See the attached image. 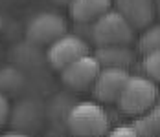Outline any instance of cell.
Here are the masks:
<instances>
[{
    "label": "cell",
    "mask_w": 160,
    "mask_h": 137,
    "mask_svg": "<svg viewBox=\"0 0 160 137\" xmlns=\"http://www.w3.org/2000/svg\"><path fill=\"white\" fill-rule=\"evenodd\" d=\"M101 66L94 55H85L61 70V82L68 90L87 91L94 86Z\"/></svg>",
    "instance_id": "8992f818"
},
{
    "label": "cell",
    "mask_w": 160,
    "mask_h": 137,
    "mask_svg": "<svg viewBox=\"0 0 160 137\" xmlns=\"http://www.w3.org/2000/svg\"><path fill=\"white\" fill-rule=\"evenodd\" d=\"M107 137H140V135L136 134V130L131 124H123V126H116V128L109 130Z\"/></svg>",
    "instance_id": "9a60e30c"
},
{
    "label": "cell",
    "mask_w": 160,
    "mask_h": 137,
    "mask_svg": "<svg viewBox=\"0 0 160 137\" xmlns=\"http://www.w3.org/2000/svg\"><path fill=\"white\" fill-rule=\"evenodd\" d=\"M0 31H2V16H0Z\"/></svg>",
    "instance_id": "ffe728a7"
},
{
    "label": "cell",
    "mask_w": 160,
    "mask_h": 137,
    "mask_svg": "<svg viewBox=\"0 0 160 137\" xmlns=\"http://www.w3.org/2000/svg\"><path fill=\"white\" fill-rule=\"evenodd\" d=\"M85 55H90V48L83 37L74 33L63 35L55 42H52L46 49V61L55 71L64 70L68 64L76 62Z\"/></svg>",
    "instance_id": "5b68a950"
},
{
    "label": "cell",
    "mask_w": 160,
    "mask_h": 137,
    "mask_svg": "<svg viewBox=\"0 0 160 137\" xmlns=\"http://www.w3.org/2000/svg\"><path fill=\"white\" fill-rule=\"evenodd\" d=\"M111 9L112 0H72L68 6L72 20L78 24H92Z\"/></svg>",
    "instance_id": "9c48e42d"
},
{
    "label": "cell",
    "mask_w": 160,
    "mask_h": 137,
    "mask_svg": "<svg viewBox=\"0 0 160 137\" xmlns=\"http://www.w3.org/2000/svg\"><path fill=\"white\" fill-rule=\"evenodd\" d=\"M24 82L22 73L15 68H2L0 70V91L6 95L8 91H17Z\"/></svg>",
    "instance_id": "4fadbf2b"
},
{
    "label": "cell",
    "mask_w": 160,
    "mask_h": 137,
    "mask_svg": "<svg viewBox=\"0 0 160 137\" xmlns=\"http://www.w3.org/2000/svg\"><path fill=\"white\" fill-rule=\"evenodd\" d=\"M9 113H11L9 101H8V97L0 91V128L8 122V119H9Z\"/></svg>",
    "instance_id": "2e32d148"
},
{
    "label": "cell",
    "mask_w": 160,
    "mask_h": 137,
    "mask_svg": "<svg viewBox=\"0 0 160 137\" xmlns=\"http://www.w3.org/2000/svg\"><path fill=\"white\" fill-rule=\"evenodd\" d=\"M116 2L122 15L129 20L134 30H142L151 26L155 18V0H112Z\"/></svg>",
    "instance_id": "ba28073f"
},
{
    "label": "cell",
    "mask_w": 160,
    "mask_h": 137,
    "mask_svg": "<svg viewBox=\"0 0 160 137\" xmlns=\"http://www.w3.org/2000/svg\"><path fill=\"white\" fill-rule=\"evenodd\" d=\"M68 33V22L53 11H41L33 15L26 26V39L35 46H50Z\"/></svg>",
    "instance_id": "277c9868"
},
{
    "label": "cell",
    "mask_w": 160,
    "mask_h": 137,
    "mask_svg": "<svg viewBox=\"0 0 160 137\" xmlns=\"http://www.w3.org/2000/svg\"><path fill=\"white\" fill-rule=\"evenodd\" d=\"M94 57L101 68L129 70V66L134 62V51L129 46H103V48L96 49Z\"/></svg>",
    "instance_id": "30bf717a"
},
{
    "label": "cell",
    "mask_w": 160,
    "mask_h": 137,
    "mask_svg": "<svg viewBox=\"0 0 160 137\" xmlns=\"http://www.w3.org/2000/svg\"><path fill=\"white\" fill-rule=\"evenodd\" d=\"M157 99H158L157 82L142 75H131L116 101V106L125 115L140 117L149 108L157 104Z\"/></svg>",
    "instance_id": "7a4b0ae2"
},
{
    "label": "cell",
    "mask_w": 160,
    "mask_h": 137,
    "mask_svg": "<svg viewBox=\"0 0 160 137\" xmlns=\"http://www.w3.org/2000/svg\"><path fill=\"white\" fill-rule=\"evenodd\" d=\"M134 28L120 11L111 9L90 24V39L98 48L103 46H131L134 40Z\"/></svg>",
    "instance_id": "3957f363"
},
{
    "label": "cell",
    "mask_w": 160,
    "mask_h": 137,
    "mask_svg": "<svg viewBox=\"0 0 160 137\" xmlns=\"http://www.w3.org/2000/svg\"><path fill=\"white\" fill-rule=\"evenodd\" d=\"M157 6L160 7V0H157V2H155V7H157Z\"/></svg>",
    "instance_id": "d6986e66"
},
{
    "label": "cell",
    "mask_w": 160,
    "mask_h": 137,
    "mask_svg": "<svg viewBox=\"0 0 160 137\" xmlns=\"http://www.w3.org/2000/svg\"><path fill=\"white\" fill-rule=\"evenodd\" d=\"M129 77H131L129 70H123V68H101L92 86V93L96 101L103 104H116Z\"/></svg>",
    "instance_id": "52a82bcc"
},
{
    "label": "cell",
    "mask_w": 160,
    "mask_h": 137,
    "mask_svg": "<svg viewBox=\"0 0 160 137\" xmlns=\"http://www.w3.org/2000/svg\"><path fill=\"white\" fill-rule=\"evenodd\" d=\"M0 137H32V135L24 134V132H8V134H2Z\"/></svg>",
    "instance_id": "e0dca14e"
},
{
    "label": "cell",
    "mask_w": 160,
    "mask_h": 137,
    "mask_svg": "<svg viewBox=\"0 0 160 137\" xmlns=\"http://www.w3.org/2000/svg\"><path fill=\"white\" fill-rule=\"evenodd\" d=\"M53 4H59V6H70L72 0H52Z\"/></svg>",
    "instance_id": "ac0fdd59"
},
{
    "label": "cell",
    "mask_w": 160,
    "mask_h": 137,
    "mask_svg": "<svg viewBox=\"0 0 160 137\" xmlns=\"http://www.w3.org/2000/svg\"><path fill=\"white\" fill-rule=\"evenodd\" d=\"M138 49L144 55L160 49V24H151L145 28L138 39Z\"/></svg>",
    "instance_id": "7c38bea8"
},
{
    "label": "cell",
    "mask_w": 160,
    "mask_h": 137,
    "mask_svg": "<svg viewBox=\"0 0 160 137\" xmlns=\"http://www.w3.org/2000/svg\"><path fill=\"white\" fill-rule=\"evenodd\" d=\"M66 128L74 137H105L111 130V119L98 103H78L66 113Z\"/></svg>",
    "instance_id": "6da1fadb"
},
{
    "label": "cell",
    "mask_w": 160,
    "mask_h": 137,
    "mask_svg": "<svg viewBox=\"0 0 160 137\" xmlns=\"http://www.w3.org/2000/svg\"><path fill=\"white\" fill-rule=\"evenodd\" d=\"M142 68H144L147 79H151L153 82H160V49L145 53L144 61H142Z\"/></svg>",
    "instance_id": "5bb4252c"
},
{
    "label": "cell",
    "mask_w": 160,
    "mask_h": 137,
    "mask_svg": "<svg viewBox=\"0 0 160 137\" xmlns=\"http://www.w3.org/2000/svg\"><path fill=\"white\" fill-rule=\"evenodd\" d=\"M140 137H160V104L149 108L131 124Z\"/></svg>",
    "instance_id": "8fae6325"
}]
</instances>
